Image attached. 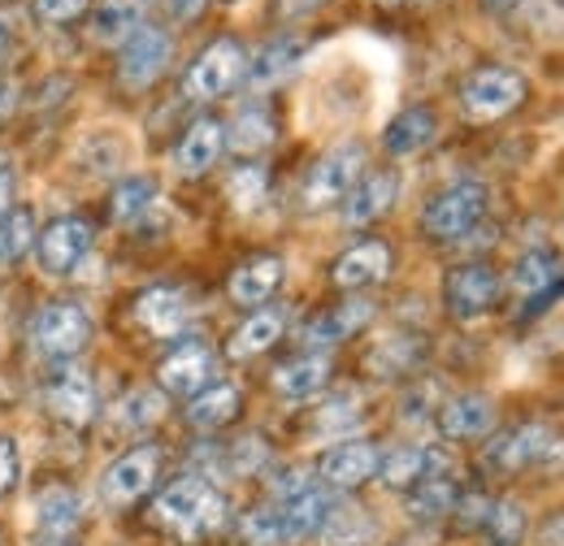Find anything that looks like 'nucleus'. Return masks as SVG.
<instances>
[{"label": "nucleus", "instance_id": "nucleus-1", "mask_svg": "<svg viewBox=\"0 0 564 546\" xmlns=\"http://www.w3.org/2000/svg\"><path fill=\"white\" fill-rule=\"evenodd\" d=\"M152 521L183 543H200L226 525V494L209 478H174L156 494Z\"/></svg>", "mask_w": 564, "mask_h": 546}, {"label": "nucleus", "instance_id": "nucleus-2", "mask_svg": "<svg viewBox=\"0 0 564 546\" xmlns=\"http://www.w3.org/2000/svg\"><path fill=\"white\" fill-rule=\"evenodd\" d=\"M487 205H491V192L487 183L478 178H460L443 192H434L422 208V234L434 239V243H456L465 239L482 217H487Z\"/></svg>", "mask_w": 564, "mask_h": 546}, {"label": "nucleus", "instance_id": "nucleus-3", "mask_svg": "<svg viewBox=\"0 0 564 546\" xmlns=\"http://www.w3.org/2000/svg\"><path fill=\"white\" fill-rule=\"evenodd\" d=\"M525 96H530V83L512 66H482L460 83V109L469 122H495V118L521 109Z\"/></svg>", "mask_w": 564, "mask_h": 546}, {"label": "nucleus", "instance_id": "nucleus-4", "mask_svg": "<svg viewBox=\"0 0 564 546\" xmlns=\"http://www.w3.org/2000/svg\"><path fill=\"white\" fill-rule=\"evenodd\" d=\"M279 521H282V543H304V538H317L322 521L330 516V490L308 473H282L279 481Z\"/></svg>", "mask_w": 564, "mask_h": 546}, {"label": "nucleus", "instance_id": "nucleus-5", "mask_svg": "<svg viewBox=\"0 0 564 546\" xmlns=\"http://www.w3.org/2000/svg\"><path fill=\"white\" fill-rule=\"evenodd\" d=\"M243 74H248V53H243V44L230 40V35H221V40H213L209 48L187 66L183 91H187L192 100H221L226 91H235V87L243 83Z\"/></svg>", "mask_w": 564, "mask_h": 546}, {"label": "nucleus", "instance_id": "nucleus-6", "mask_svg": "<svg viewBox=\"0 0 564 546\" xmlns=\"http://www.w3.org/2000/svg\"><path fill=\"white\" fill-rule=\"evenodd\" d=\"M503 295V277L487 265V261H469V265H456V270L443 277V304L456 321H482L487 313H495Z\"/></svg>", "mask_w": 564, "mask_h": 546}, {"label": "nucleus", "instance_id": "nucleus-7", "mask_svg": "<svg viewBox=\"0 0 564 546\" xmlns=\"http://www.w3.org/2000/svg\"><path fill=\"white\" fill-rule=\"evenodd\" d=\"M360 178H365V148L360 143L330 148L304 178V208H330L348 200Z\"/></svg>", "mask_w": 564, "mask_h": 546}, {"label": "nucleus", "instance_id": "nucleus-8", "mask_svg": "<svg viewBox=\"0 0 564 546\" xmlns=\"http://www.w3.org/2000/svg\"><path fill=\"white\" fill-rule=\"evenodd\" d=\"M91 256V221L87 217H53L40 234H35V261L48 277H70L83 261Z\"/></svg>", "mask_w": 564, "mask_h": 546}, {"label": "nucleus", "instance_id": "nucleus-9", "mask_svg": "<svg viewBox=\"0 0 564 546\" xmlns=\"http://www.w3.org/2000/svg\"><path fill=\"white\" fill-rule=\"evenodd\" d=\"M170 62H174V35L161 31V26H148V22H143L135 35H127V40L118 44V78H122V87H131V91L152 87V83L165 74Z\"/></svg>", "mask_w": 564, "mask_h": 546}, {"label": "nucleus", "instance_id": "nucleus-10", "mask_svg": "<svg viewBox=\"0 0 564 546\" xmlns=\"http://www.w3.org/2000/svg\"><path fill=\"white\" fill-rule=\"evenodd\" d=\"M31 335H35V347L48 360H74L91 339V317H87V308H78L70 299H57V304L40 308Z\"/></svg>", "mask_w": 564, "mask_h": 546}, {"label": "nucleus", "instance_id": "nucleus-11", "mask_svg": "<svg viewBox=\"0 0 564 546\" xmlns=\"http://www.w3.org/2000/svg\"><path fill=\"white\" fill-rule=\"evenodd\" d=\"M213 378H217V356H213V347L205 339H183L156 369L161 391L165 395H183V400H192L205 386H213Z\"/></svg>", "mask_w": 564, "mask_h": 546}, {"label": "nucleus", "instance_id": "nucleus-12", "mask_svg": "<svg viewBox=\"0 0 564 546\" xmlns=\"http://www.w3.org/2000/svg\"><path fill=\"white\" fill-rule=\"evenodd\" d=\"M552 443H556V434L547 425H539V421L503 429V434H495L491 447H487V469H495V473H521L530 465H543L552 456Z\"/></svg>", "mask_w": 564, "mask_h": 546}, {"label": "nucleus", "instance_id": "nucleus-13", "mask_svg": "<svg viewBox=\"0 0 564 546\" xmlns=\"http://www.w3.org/2000/svg\"><path fill=\"white\" fill-rule=\"evenodd\" d=\"M156 469H161V451L156 447H135L127 456H118L105 473H100V499L109 507H131L135 499H143L156 481Z\"/></svg>", "mask_w": 564, "mask_h": 546}, {"label": "nucleus", "instance_id": "nucleus-14", "mask_svg": "<svg viewBox=\"0 0 564 546\" xmlns=\"http://www.w3.org/2000/svg\"><path fill=\"white\" fill-rule=\"evenodd\" d=\"M378 460H382L378 443H369V438H344V443H335L322 456L317 481L326 490H356V485H365L369 478H378Z\"/></svg>", "mask_w": 564, "mask_h": 546}, {"label": "nucleus", "instance_id": "nucleus-15", "mask_svg": "<svg viewBox=\"0 0 564 546\" xmlns=\"http://www.w3.org/2000/svg\"><path fill=\"white\" fill-rule=\"evenodd\" d=\"M44 400H48V412L57 421L74 425V429L87 425V421H96V382H91V373L83 364H62L48 378Z\"/></svg>", "mask_w": 564, "mask_h": 546}, {"label": "nucleus", "instance_id": "nucleus-16", "mask_svg": "<svg viewBox=\"0 0 564 546\" xmlns=\"http://www.w3.org/2000/svg\"><path fill=\"white\" fill-rule=\"evenodd\" d=\"M508 286L517 299H525V313H539V304L556 295V286H564V261L547 248H534L512 265Z\"/></svg>", "mask_w": 564, "mask_h": 546}, {"label": "nucleus", "instance_id": "nucleus-17", "mask_svg": "<svg viewBox=\"0 0 564 546\" xmlns=\"http://www.w3.org/2000/svg\"><path fill=\"white\" fill-rule=\"evenodd\" d=\"M78 521H83V499H78V490H70V485H48V490H40L35 512H31V525H35V538H40V543L44 546L66 543L74 529H78Z\"/></svg>", "mask_w": 564, "mask_h": 546}, {"label": "nucleus", "instance_id": "nucleus-18", "mask_svg": "<svg viewBox=\"0 0 564 546\" xmlns=\"http://www.w3.org/2000/svg\"><path fill=\"white\" fill-rule=\"evenodd\" d=\"M304 57H308V40H300V35H279V40H270V44L248 62L243 83H248L252 91H270V87H279L282 78H291Z\"/></svg>", "mask_w": 564, "mask_h": 546}, {"label": "nucleus", "instance_id": "nucleus-19", "mask_svg": "<svg viewBox=\"0 0 564 546\" xmlns=\"http://www.w3.org/2000/svg\"><path fill=\"white\" fill-rule=\"evenodd\" d=\"M387 273H391V248L378 243V239H365V243L348 248V252L335 261L330 282H335L339 291H365V286L387 282Z\"/></svg>", "mask_w": 564, "mask_h": 546}, {"label": "nucleus", "instance_id": "nucleus-20", "mask_svg": "<svg viewBox=\"0 0 564 546\" xmlns=\"http://www.w3.org/2000/svg\"><path fill=\"white\" fill-rule=\"evenodd\" d=\"M495 421H499L495 400L491 395H478V391L456 395V400H447V404L438 408V429H443L447 438H456V443L487 438V434L495 429Z\"/></svg>", "mask_w": 564, "mask_h": 546}, {"label": "nucleus", "instance_id": "nucleus-21", "mask_svg": "<svg viewBox=\"0 0 564 546\" xmlns=\"http://www.w3.org/2000/svg\"><path fill=\"white\" fill-rule=\"evenodd\" d=\"M226 152V127L221 122H213V118H200V122H192L183 139H178V148H174V170L183 174V178H200V174H209L213 165H217V156Z\"/></svg>", "mask_w": 564, "mask_h": 546}, {"label": "nucleus", "instance_id": "nucleus-22", "mask_svg": "<svg viewBox=\"0 0 564 546\" xmlns=\"http://www.w3.org/2000/svg\"><path fill=\"white\" fill-rule=\"evenodd\" d=\"M430 473H452L447 456H438L434 447H395V451H382L378 460V478L391 490H413Z\"/></svg>", "mask_w": 564, "mask_h": 546}, {"label": "nucleus", "instance_id": "nucleus-23", "mask_svg": "<svg viewBox=\"0 0 564 546\" xmlns=\"http://www.w3.org/2000/svg\"><path fill=\"white\" fill-rule=\"evenodd\" d=\"M135 321L156 339H178L187 326V299L174 286H148L135 299Z\"/></svg>", "mask_w": 564, "mask_h": 546}, {"label": "nucleus", "instance_id": "nucleus-24", "mask_svg": "<svg viewBox=\"0 0 564 546\" xmlns=\"http://www.w3.org/2000/svg\"><path fill=\"white\" fill-rule=\"evenodd\" d=\"M286 277V261L282 256H252L243 261L239 270L230 273V299L243 304V308H261L265 299H274V291L282 286Z\"/></svg>", "mask_w": 564, "mask_h": 546}, {"label": "nucleus", "instance_id": "nucleus-25", "mask_svg": "<svg viewBox=\"0 0 564 546\" xmlns=\"http://www.w3.org/2000/svg\"><path fill=\"white\" fill-rule=\"evenodd\" d=\"M330 386V356L326 351H304V356H295V360H286L274 369V391H279L282 400H313V395H322Z\"/></svg>", "mask_w": 564, "mask_h": 546}, {"label": "nucleus", "instance_id": "nucleus-26", "mask_svg": "<svg viewBox=\"0 0 564 546\" xmlns=\"http://www.w3.org/2000/svg\"><path fill=\"white\" fill-rule=\"evenodd\" d=\"M395 196H400V174H391V170L365 174L352 187V196L344 200V221L348 226H369V221H378V217L391 212Z\"/></svg>", "mask_w": 564, "mask_h": 546}, {"label": "nucleus", "instance_id": "nucleus-27", "mask_svg": "<svg viewBox=\"0 0 564 546\" xmlns=\"http://www.w3.org/2000/svg\"><path fill=\"white\" fill-rule=\"evenodd\" d=\"M369 321H373V304H369V299H348V304L326 308L322 317H313V321L304 326V342H308L313 351H326V347H335V342L352 339L356 330H365Z\"/></svg>", "mask_w": 564, "mask_h": 546}, {"label": "nucleus", "instance_id": "nucleus-28", "mask_svg": "<svg viewBox=\"0 0 564 546\" xmlns=\"http://www.w3.org/2000/svg\"><path fill=\"white\" fill-rule=\"evenodd\" d=\"M434 135H438V118H434V109L409 105V109H400V113L387 122L382 148H387L391 156H417V152H425V148L434 143Z\"/></svg>", "mask_w": 564, "mask_h": 546}, {"label": "nucleus", "instance_id": "nucleus-29", "mask_svg": "<svg viewBox=\"0 0 564 546\" xmlns=\"http://www.w3.org/2000/svg\"><path fill=\"white\" fill-rule=\"evenodd\" d=\"M282 330H286V313H282V308H257V313L230 335L226 356H230V360H252V356L270 351V347L282 339Z\"/></svg>", "mask_w": 564, "mask_h": 546}, {"label": "nucleus", "instance_id": "nucleus-30", "mask_svg": "<svg viewBox=\"0 0 564 546\" xmlns=\"http://www.w3.org/2000/svg\"><path fill=\"white\" fill-rule=\"evenodd\" d=\"M143 13H148V0H100L91 13V35L100 44H122L143 26Z\"/></svg>", "mask_w": 564, "mask_h": 546}, {"label": "nucleus", "instance_id": "nucleus-31", "mask_svg": "<svg viewBox=\"0 0 564 546\" xmlns=\"http://www.w3.org/2000/svg\"><path fill=\"white\" fill-rule=\"evenodd\" d=\"M239 404H243L239 386H230V382H213V386H205L200 395L187 400V421H192L196 429H221L226 421L239 416Z\"/></svg>", "mask_w": 564, "mask_h": 546}, {"label": "nucleus", "instance_id": "nucleus-32", "mask_svg": "<svg viewBox=\"0 0 564 546\" xmlns=\"http://www.w3.org/2000/svg\"><path fill=\"white\" fill-rule=\"evenodd\" d=\"M317 543L322 546H369L373 543V521L369 512H360L352 503H335L330 516L322 521L317 529Z\"/></svg>", "mask_w": 564, "mask_h": 546}, {"label": "nucleus", "instance_id": "nucleus-33", "mask_svg": "<svg viewBox=\"0 0 564 546\" xmlns=\"http://www.w3.org/2000/svg\"><path fill=\"white\" fill-rule=\"evenodd\" d=\"M274 139H279V127H274V118H270L261 105L243 109V113H239V118L226 127V148H230V152H239V156L265 152Z\"/></svg>", "mask_w": 564, "mask_h": 546}, {"label": "nucleus", "instance_id": "nucleus-34", "mask_svg": "<svg viewBox=\"0 0 564 546\" xmlns=\"http://www.w3.org/2000/svg\"><path fill=\"white\" fill-rule=\"evenodd\" d=\"M165 416V391L156 386H135L131 395H122V404L113 408V429L122 434H143Z\"/></svg>", "mask_w": 564, "mask_h": 546}, {"label": "nucleus", "instance_id": "nucleus-35", "mask_svg": "<svg viewBox=\"0 0 564 546\" xmlns=\"http://www.w3.org/2000/svg\"><path fill=\"white\" fill-rule=\"evenodd\" d=\"M425 356L422 339H409V335H391V339L373 342V351H369V369L382 378V382H395V378H404L417 360Z\"/></svg>", "mask_w": 564, "mask_h": 546}, {"label": "nucleus", "instance_id": "nucleus-36", "mask_svg": "<svg viewBox=\"0 0 564 546\" xmlns=\"http://www.w3.org/2000/svg\"><path fill=\"white\" fill-rule=\"evenodd\" d=\"M456 507V481L452 473H430L409 490V516L417 521H438V516H452Z\"/></svg>", "mask_w": 564, "mask_h": 546}, {"label": "nucleus", "instance_id": "nucleus-37", "mask_svg": "<svg viewBox=\"0 0 564 546\" xmlns=\"http://www.w3.org/2000/svg\"><path fill=\"white\" fill-rule=\"evenodd\" d=\"M525 529H530V512H525V503H517V499L491 503V512H487V521H482V534H487L491 546H521L525 543Z\"/></svg>", "mask_w": 564, "mask_h": 546}, {"label": "nucleus", "instance_id": "nucleus-38", "mask_svg": "<svg viewBox=\"0 0 564 546\" xmlns=\"http://www.w3.org/2000/svg\"><path fill=\"white\" fill-rule=\"evenodd\" d=\"M156 200H161V192H156V183H152V178H143V174H127V178L113 187V221L131 226V221L148 217Z\"/></svg>", "mask_w": 564, "mask_h": 546}, {"label": "nucleus", "instance_id": "nucleus-39", "mask_svg": "<svg viewBox=\"0 0 564 546\" xmlns=\"http://www.w3.org/2000/svg\"><path fill=\"white\" fill-rule=\"evenodd\" d=\"M35 212L31 208H9L0 217V265H13L22 261L31 248H35Z\"/></svg>", "mask_w": 564, "mask_h": 546}, {"label": "nucleus", "instance_id": "nucleus-40", "mask_svg": "<svg viewBox=\"0 0 564 546\" xmlns=\"http://www.w3.org/2000/svg\"><path fill=\"white\" fill-rule=\"evenodd\" d=\"M265 192H270V174L265 165H239L230 178H226V196L239 212H252V208L265 205Z\"/></svg>", "mask_w": 564, "mask_h": 546}, {"label": "nucleus", "instance_id": "nucleus-41", "mask_svg": "<svg viewBox=\"0 0 564 546\" xmlns=\"http://www.w3.org/2000/svg\"><path fill=\"white\" fill-rule=\"evenodd\" d=\"M243 538L252 546H282V521H279V507H257L243 516Z\"/></svg>", "mask_w": 564, "mask_h": 546}, {"label": "nucleus", "instance_id": "nucleus-42", "mask_svg": "<svg viewBox=\"0 0 564 546\" xmlns=\"http://www.w3.org/2000/svg\"><path fill=\"white\" fill-rule=\"evenodd\" d=\"M87 4L91 0H31V13L44 26H70V22H78L87 13Z\"/></svg>", "mask_w": 564, "mask_h": 546}, {"label": "nucleus", "instance_id": "nucleus-43", "mask_svg": "<svg viewBox=\"0 0 564 546\" xmlns=\"http://www.w3.org/2000/svg\"><path fill=\"white\" fill-rule=\"evenodd\" d=\"M18 478H22V451L13 438H0V499L18 485Z\"/></svg>", "mask_w": 564, "mask_h": 546}, {"label": "nucleus", "instance_id": "nucleus-44", "mask_svg": "<svg viewBox=\"0 0 564 546\" xmlns=\"http://www.w3.org/2000/svg\"><path fill=\"white\" fill-rule=\"evenodd\" d=\"M356 400L352 395H339V400H330L326 408H322V429H335V425H352L356 421Z\"/></svg>", "mask_w": 564, "mask_h": 546}, {"label": "nucleus", "instance_id": "nucleus-45", "mask_svg": "<svg viewBox=\"0 0 564 546\" xmlns=\"http://www.w3.org/2000/svg\"><path fill=\"white\" fill-rule=\"evenodd\" d=\"M326 0H274V18L279 22H300V18H308V13H317Z\"/></svg>", "mask_w": 564, "mask_h": 546}, {"label": "nucleus", "instance_id": "nucleus-46", "mask_svg": "<svg viewBox=\"0 0 564 546\" xmlns=\"http://www.w3.org/2000/svg\"><path fill=\"white\" fill-rule=\"evenodd\" d=\"M13 187H18V170H13V156L0 152V217L13 208Z\"/></svg>", "mask_w": 564, "mask_h": 546}, {"label": "nucleus", "instance_id": "nucleus-47", "mask_svg": "<svg viewBox=\"0 0 564 546\" xmlns=\"http://www.w3.org/2000/svg\"><path fill=\"white\" fill-rule=\"evenodd\" d=\"M209 0H161V9L170 13V22H196L205 13Z\"/></svg>", "mask_w": 564, "mask_h": 546}, {"label": "nucleus", "instance_id": "nucleus-48", "mask_svg": "<svg viewBox=\"0 0 564 546\" xmlns=\"http://www.w3.org/2000/svg\"><path fill=\"white\" fill-rule=\"evenodd\" d=\"M13 105H18V87L13 83H0V122L13 113Z\"/></svg>", "mask_w": 564, "mask_h": 546}, {"label": "nucleus", "instance_id": "nucleus-49", "mask_svg": "<svg viewBox=\"0 0 564 546\" xmlns=\"http://www.w3.org/2000/svg\"><path fill=\"white\" fill-rule=\"evenodd\" d=\"M9 44H13V18H9V13H0V57L9 53Z\"/></svg>", "mask_w": 564, "mask_h": 546}, {"label": "nucleus", "instance_id": "nucleus-50", "mask_svg": "<svg viewBox=\"0 0 564 546\" xmlns=\"http://www.w3.org/2000/svg\"><path fill=\"white\" fill-rule=\"evenodd\" d=\"M517 4H525V0H482V9H487V13H512Z\"/></svg>", "mask_w": 564, "mask_h": 546}, {"label": "nucleus", "instance_id": "nucleus-51", "mask_svg": "<svg viewBox=\"0 0 564 546\" xmlns=\"http://www.w3.org/2000/svg\"><path fill=\"white\" fill-rule=\"evenodd\" d=\"M378 4H404V0H378Z\"/></svg>", "mask_w": 564, "mask_h": 546}, {"label": "nucleus", "instance_id": "nucleus-52", "mask_svg": "<svg viewBox=\"0 0 564 546\" xmlns=\"http://www.w3.org/2000/svg\"><path fill=\"white\" fill-rule=\"evenodd\" d=\"M0 546H4V538H0Z\"/></svg>", "mask_w": 564, "mask_h": 546}, {"label": "nucleus", "instance_id": "nucleus-53", "mask_svg": "<svg viewBox=\"0 0 564 546\" xmlns=\"http://www.w3.org/2000/svg\"><path fill=\"white\" fill-rule=\"evenodd\" d=\"M561 4H564V0H561Z\"/></svg>", "mask_w": 564, "mask_h": 546}]
</instances>
